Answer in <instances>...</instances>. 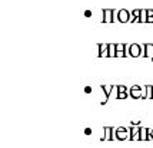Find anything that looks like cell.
I'll return each instance as SVG.
<instances>
[{
	"instance_id": "1",
	"label": "cell",
	"mask_w": 153,
	"mask_h": 148,
	"mask_svg": "<svg viewBox=\"0 0 153 148\" xmlns=\"http://www.w3.org/2000/svg\"><path fill=\"white\" fill-rule=\"evenodd\" d=\"M116 19L120 23H127V22H130V19H132V13L127 9H119L116 12Z\"/></svg>"
},
{
	"instance_id": "2",
	"label": "cell",
	"mask_w": 153,
	"mask_h": 148,
	"mask_svg": "<svg viewBox=\"0 0 153 148\" xmlns=\"http://www.w3.org/2000/svg\"><path fill=\"white\" fill-rule=\"evenodd\" d=\"M142 49H143V46H140L139 43H130V45L127 46V52H129V55H130L132 58H139L140 55L143 53Z\"/></svg>"
},
{
	"instance_id": "3",
	"label": "cell",
	"mask_w": 153,
	"mask_h": 148,
	"mask_svg": "<svg viewBox=\"0 0 153 148\" xmlns=\"http://www.w3.org/2000/svg\"><path fill=\"white\" fill-rule=\"evenodd\" d=\"M116 12L113 9H103V22L105 23H113Z\"/></svg>"
},
{
	"instance_id": "4",
	"label": "cell",
	"mask_w": 153,
	"mask_h": 148,
	"mask_svg": "<svg viewBox=\"0 0 153 148\" xmlns=\"http://www.w3.org/2000/svg\"><path fill=\"white\" fill-rule=\"evenodd\" d=\"M142 89H143L142 86H139V85H134V86L130 88L129 95H130L133 99H142V98H143V95H142Z\"/></svg>"
},
{
	"instance_id": "5",
	"label": "cell",
	"mask_w": 153,
	"mask_h": 148,
	"mask_svg": "<svg viewBox=\"0 0 153 148\" xmlns=\"http://www.w3.org/2000/svg\"><path fill=\"white\" fill-rule=\"evenodd\" d=\"M99 56L100 58L109 56V43H99Z\"/></svg>"
},
{
	"instance_id": "6",
	"label": "cell",
	"mask_w": 153,
	"mask_h": 148,
	"mask_svg": "<svg viewBox=\"0 0 153 148\" xmlns=\"http://www.w3.org/2000/svg\"><path fill=\"white\" fill-rule=\"evenodd\" d=\"M116 138L117 140H126V138H129V129H126V128H117L116 129Z\"/></svg>"
},
{
	"instance_id": "7",
	"label": "cell",
	"mask_w": 153,
	"mask_h": 148,
	"mask_svg": "<svg viewBox=\"0 0 153 148\" xmlns=\"http://www.w3.org/2000/svg\"><path fill=\"white\" fill-rule=\"evenodd\" d=\"M143 55L146 58L153 59V43H145L143 45Z\"/></svg>"
},
{
	"instance_id": "8",
	"label": "cell",
	"mask_w": 153,
	"mask_h": 148,
	"mask_svg": "<svg viewBox=\"0 0 153 148\" xmlns=\"http://www.w3.org/2000/svg\"><path fill=\"white\" fill-rule=\"evenodd\" d=\"M145 89H146V94L143 95L142 99H153V86L152 85H146Z\"/></svg>"
},
{
	"instance_id": "9",
	"label": "cell",
	"mask_w": 153,
	"mask_h": 148,
	"mask_svg": "<svg viewBox=\"0 0 153 148\" xmlns=\"http://www.w3.org/2000/svg\"><path fill=\"white\" fill-rule=\"evenodd\" d=\"M109 58H116V43H109Z\"/></svg>"
},
{
	"instance_id": "10",
	"label": "cell",
	"mask_w": 153,
	"mask_h": 148,
	"mask_svg": "<svg viewBox=\"0 0 153 148\" xmlns=\"http://www.w3.org/2000/svg\"><path fill=\"white\" fill-rule=\"evenodd\" d=\"M140 23H147V9H142V14H140Z\"/></svg>"
},
{
	"instance_id": "11",
	"label": "cell",
	"mask_w": 153,
	"mask_h": 148,
	"mask_svg": "<svg viewBox=\"0 0 153 148\" xmlns=\"http://www.w3.org/2000/svg\"><path fill=\"white\" fill-rule=\"evenodd\" d=\"M126 50V43H116V52H125Z\"/></svg>"
},
{
	"instance_id": "12",
	"label": "cell",
	"mask_w": 153,
	"mask_h": 148,
	"mask_svg": "<svg viewBox=\"0 0 153 148\" xmlns=\"http://www.w3.org/2000/svg\"><path fill=\"white\" fill-rule=\"evenodd\" d=\"M127 95H129V92H119L117 94V99H126Z\"/></svg>"
},
{
	"instance_id": "13",
	"label": "cell",
	"mask_w": 153,
	"mask_h": 148,
	"mask_svg": "<svg viewBox=\"0 0 153 148\" xmlns=\"http://www.w3.org/2000/svg\"><path fill=\"white\" fill-rule=\"evenodd\" d=\"M117 92H127V88L125 85H119L117 86Z\"/></svg>"
},
{
	"instance_id": "14",
	"label": "cell",
	"mask_w": 153,
	"mask_h": 148,
	"mask_svg": "<svg viewBox=\"0 0 153 148\" xmlns=\"http://www.w3.org/2000/svg\"><path fill=\"white\" fill-rule=\"evenodd\" d=\"M116 58H126V50L125 52H116Z\"/></svg>"
},
{
	"instance_id": "15",
	"label": "cell",
	"mask_w": 153,
	"mask_h": 148,
	"mask_svg": "<svg viewBox=\"0 0 153 148\" xmlns=\"http://www.w3.org/2000/svg\"><path fill=\"white\" fill-rule=\"evenodd\" d=\"M149 16H153V9H147V17Z\"/></svg>"
},
{
	"instance_id": "16",
	"label": "cell",
	"mask_w": 153,
	"mask_h": 148,
	"mask_svg": "<svg viewBox=\"0 0 153 148\" xmlns=\"http://www.w3.org/2000/svg\"><path fill=\"white\" fill-rule=\"evenodd\" d=\"M152 61H153V59H152Z\"/></svg>"
}]
</instances>
